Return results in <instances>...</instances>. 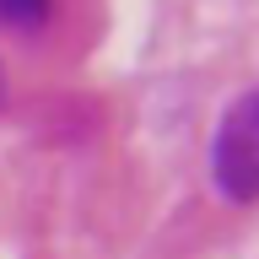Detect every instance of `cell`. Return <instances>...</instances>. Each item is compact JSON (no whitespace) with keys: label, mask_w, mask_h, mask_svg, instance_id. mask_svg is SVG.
I'll return each mask as SVG.
<instances>
[{"label":"cell","mask_w":259,"mask_h":259,"mask_svg":"<svg viewBox=\"0 0 259 259\" xmlns=\"http://www.w3.org/2000/svg\"><path fill=\"white\" fill-rule=\"evenodd\" d=\"M210 178L222 200L232 205H254L259 200V87L227 103L210 135Z\"/></svg>","instance_id":"1"},{"label":"cell","mask_w":259,"mask_h":259,"mask_svg":"<svg viewBox=\"0 0 259 259\" xmlns=\"http://www.w3.org/2000/svg\"><path fill=\"white\" fill-rule=\"evenodd\" d=\"M49 6H38V0H0V27H11V32H32V27H44L49 22Z\"/></svg>","instance_id":"2"},{"label":"cell","mask_w":259,"mask_h":259,"mask_svg":"<svg viewBox=\"0 0 259 259\" xmlns=\"http://www.w3.org/2000/svg\"><path fill=\"white\" fill-rule=\"evenodd\" d=\"M0 97H6V70H0Z\"/></svg>","instance_id":"3"}]
</instances>
